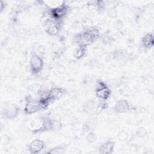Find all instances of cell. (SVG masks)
Returning <instances> with one entry per match:
<instances>
[{"label": "cell", "mask_w": 154, "mask_h": 154, "mask_svg": "<svg viewBox=\"0 0 154 154\" xmlns=\"http://www.w3.org/2000/svg\"><path fill=\"white\" fill-rule=\"evenodd\" d=\"M100 38L99 29L96 27H88L78 33L74 37L78 45L88 46Z\"/></svg>", "instance_id": "1"}, {"label": "cell", "mask_w": 154, "mask_h": 154, "mask_svg": "<svg viewBox=\"0 0 154 154\" xmlns=\"http://www.w3.org/2000/svg\"><path fill=\"white\" fill-rule=\"evenodd\" d=\"M70 10V7L64 2L56 7L48 9L47 14L50 19L58 23H62L63 20L66 17Z\"/></svg>", "instance_id": "2"}, {"label": "cell", "mask_w": 154, "mask_h": 154, "mask_svg": "<svg viewBox=\"0 0 154 154\" xmlns=\"http://www.w3.org/2000/svg\"><path fill=\"white\" fill-rule=\"evenodd\" d=\"M95 95L99 100L107 101L111 96V90L105 82L99 79L96 82Z\"/></svg>", "instance_id": "3"}, {"label": "cell", "mask_w": 154, "mask_h": 154, "mask_svg": "<svg viewBox=\"0 0 154 154\" xmlns=\"http://www.w3.org/2000/svg\"><path fill=\"white\" fill-rule=\"evenodd\" d=\"M29 66L31 73L37 75L40 73L44 67V61L42 57L37 54L31 55L29 59Z\"/></svg>", "instance_id": "4"}, {"label": "cell", "mask_w": 154, "mask_h": 154, "mask_svg": "<svg viewBox=\"0 0 154 154\" xmlns=\"http://www.w3.org/2000/svg\"><path fill=\"white\" fill-rule=\"evenodd\" d=\"M42 110L38 99H34L31 96H27L25 98V103L23 108V112L26 115H30Z\"/></svg>", "instance_id": "5"}, {"label": "cell", "mask_w": 154, "mask_h": 154, "mask_svg": "<svg viewBox=\"0 0 154 154\" xmlns=\"http://www.w3.org/2000/svg\"><path fill=\"white\" fill-rule=\"evenodd\" d=\"M134 107L126 99H120L117 100L113 106V111L119 114L126 113L130 111H132Z\"/></svg>", "instance_id": "6"}, {"label": "cell", "mask_w": 154, "mask_h": 154, "mask_svg": "<svg viewBox=\"0 0 154 154\" xmlns=\"http://www.w3.org/2000/svg\"><path fill=\"white\" fill-rule=\"evenodd\" d=\"M20 111V108L17 105L11 103L4 108L2 112V114L6 119L12 120L19 115Z\"/></svg>", "instance_id": "7"}, {"label": "cell", "mask_w": 154, "mask_h": 154, "mask_svg": "<svg viewBox=\"0 0 154 154\" xmlns=\"http://www.w3.org/2000/svg\"><path fill=\"white\" fill-rule=\"evenodd\" d=\"M41 120V125L38 128L32 130L33 134H37L52 131L53 119L49 116H45L42 118Z\"/></svg>", "instance_id": "8"}, {"label": "cell", "mask_w": 154, "mask_h": 154, "mask_svg": "<svg viewBox=\"0 0 154 154\" xmlns=\"http://www.w3.org/2000/svg\"><path fill=\"white\" fill-rule=\"evenodd\" d=\"M46 27L45 32L50 36L57 35L61 29V23H58L54 21L51 19L49 18L46 21Z\"/></svg>", "instance_id": "9"}, {"label": "cell", "mask_w": 154, "mask_h": 154, "mask_svg": "<svg viewBox=\"0 0 154 154\" xmlns=\"http://www.w3.org/2000/svg\"><path fill=\"white\" fill-rule=\"evenodd\" d=\"M46 147L45 142L41 139L32 140L28 146V150L31 154H37L40 153Z\"/></svg>", "instance_id": "10"}, {"label": "cell", "mask_w": 154, "mask_h": 154, "mask_svg": "<svg viewBox=\"0 0 154 154\" xmlns=\"http://www.w3.org/2000/svg\"><path fill=\"white\" fill-rule=\"evenodd\" d=\"M66 90L60 87H54L48 90V94L51 103L60 99L65 94Z\"/></svg>", "instance_id": "11"}, {"label": "cell", "mask_w": 154, "mask_h": 154, "mask_svg": "<svg viewBox=\"0 0 154 154\" xmlns=\"http://www.w3.org/2000/svg\"><path fill=\"white\" fill-rule=\"evenodd\" d=\"M116 143L112 140H107L98 147V152L102 154H111L113 153Z\"/></svg>", "instance_id": "12"}, {"label": "cell", "mask_w": 154, "mask_h": 154, "mask_svg": "<svg viewBox=\"0 0 154 154\" xmlns=\"http://www.w3.org/2000/svg\"><path fill=\"white\" fill-rule=\"evenodd\" d=\"M142 47L146 50L152 49L154 45V37L152 33L147 32L145 34L141 39Z\"/></svg>", "instance_id": "13"}, {"label": "cell", "mask_w": 154, "mask_h": 154, "mask_svg": "<svg viewBox=\"0 0 154 154\" xmlns=\"http://www.w3.org/2000/svg\"><path fill=\"white\" fill-rule=\"evenodd\" d=\"M98 108V103H96L94 99H90L85 102L82 106V111L88 114L95 112Z\"/></svg>", "instance_id": "14"}, {"label": "cell", "mask_w": 154, "mask_h": 154, "mask_svg": "<svg viewBox=\"0 0 154 154\" xmlns=\"http://www.w3.org/2000/svg\"><path fill=\"white\" fill-rule=\"evenodd\" d=\"M87 51V46L84 45H77L73 51V56L76 60H81L84 58Z\"/></svg>", "instance_id": "15"}, {"label": "cell", "mask_w": 154, "mask_h": 154, "mask_svg": "<svg viewBox=\"0 0 154 154\" xmlns=\"http://www.w3.org/2000/svg\"><path fill=\"white\" fill-rule=\"evenodd\" d=\"M67 150V146L65 144H60L57 146H55L49 150H48L46 153L51 154H59V153H64Z\"/></svg>", "instance_id": "16"}, {"label": "cell", "mask_w": 154, "mask_h": 154, "mask_svg": "<svg viewBox=\"0 0 154 154\" xmlns=\"http://www.w3.org/2000/svg\"><path fill=\"white\" fill-rule=\"evenodd\" d=\"M62 128H63V123L60 120H54L53 119L52 131L58 132V131L61 130Z\"/></svg>", "instance_id": "17"}, {"label": "cell", "mask_w": 154, "mask_h": 154, "mask_svg": "<svg viewBox=\"0 0 154 154\" xmlns=\"http://www.w3.org/2000/svg\"><path fill=\"white\" fill-rule=\"evenodd\" d=\"M147 130L144 127H140L135 132V135L140 138H143L147 135Z\"/></svg>", "instance_id": "18"}, {"label": "cell", "mask_w": 154, "mask_h": 154, "mask_svg": "<svg viewBox=\"0 0 154 154\" xmlns=\"http://www.w3.org/2000/svg\"><path fill=\"white\" fill-rule=\"evenodd\" d=\"M96 139H97V136L94 132L92 131H90L88 132H87V135L86 136V140L88 143H93L96 141Z\"/></svg>", "instance_id": "19"}, {"label": "cell", "mask_w": 154, "mask_h": 154, "mask_svg": "<svg viewBox=\"0 0 154 154\" xmlns=\"http://www.w3.org/2000/svg\"><path fill=\"white\" fill-rule=\"evenodd\" d=\"M106 13L108 16L112 19L116 18L118 14V11L116 7H111L109 8L108 9H107Z\"/></svg>", "instance_id": "20"}, {"label": "cell", "mask_w": 154, "mask_h": 154, "mask_svg": "<svg viewBox=\"0 0 154 154\" xmlns=\"http://www.w3.org/2000/svg\"><path fill=\"white\" fill-rule=\"evenodd\" d=\"M117 137H118V139L119 141L125 142L128 140L129 135L126 132H125L124 131H121L118 133Z\"/></svg>", "instance_id": "21"}, {"label": "cell", "mask_w": 154, "mask_h": 154, "mask_svg": "<svg viewBox=\"0 0 154 154\" xmlns=\"http://www.w3.org/2000/svg\"><path fill=\"white\" fill-rule=\"evenodd\" d=\"M114 27L117 30L121 29L123 27V23L122 20L120 19H117L114 23Z\"/></svg>", "instance_id": "22"}, {"label": "cell", "mask_w": 154, "mask_h": 154, "mask_svg": "<svg viewBox=\"0 0 154 154\" xmlns=\"http://www.w3.org/2000/svg\"><path fill=\"white\" fill-rule=\"evenodd\" d=\"M45 51H46V48L43 45H40L38 47V52L39 54H42V55L45 54Z\"/></svg>", "instance_id": "23"}, {"label": "cell", "mask_w": 154, "mask_h": 154, "mask_svg": "<svg viewBox=\"0 0 154 154\" xmlns=\"http://www.w3.org/2000/svg\"><path fill=\"white\" fill-rule=\"evenodd\" d=\"M7 5H6V3L4 1H0V9H1V13H2L6 8Z\"/></svg>", "instance_id": "24"}]
</instances>
